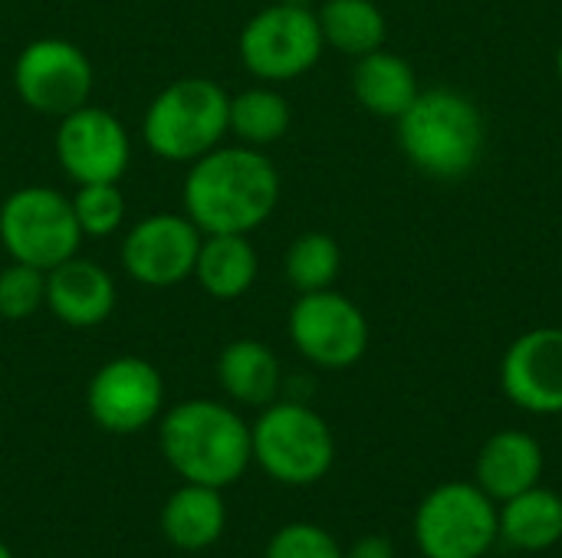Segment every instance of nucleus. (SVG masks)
<instances>
[{
  "mask_svg": "<svg viewBox=\"0 0 562 558\" xmlns=\"http://www.w3.org/2000/svg\"><path fill=\"white\" fill-rule=\"evenodd\" d=\"M497 529L510 549L547 553L562 543V497L547 487H530L507 503H497Z\"/></svg>",
  "mask_w": 562,
  "mask_h": 558,
  "instance_id": "21",
  "label": "nucleus"
},
{
  "mask_svg": "<svg viewBox=\"0 0 562 558\" xmlns=\"http://www.w3.org/2000/svg\"><path fill=\"white\" fill-rule=\"evenodd\" d=\"M89 418L109 434H138L165 408L161 372L138 355H119L95 368L86 388Z\"/></svg>",
  "mask_w": 562,
  "mask_h": 558,
  "instance_id": "11",
  "label": "nucleus"
},
{
  "mask_svg": "<svg viewBox=\"0 0 562 558\" xmlns=\"http://www.w3.org/2000/svg\"><path fill=\"white\" fill-rule=\"evenodd\" d=\"M158 447L184 483L224 490L254 464L250 424L224 401L191 398L161 414Z\"/></svg>",
  "mask_w": 562,
  "mask_h": 558,
  "instance_id": "2",
  "label": "nucleus"
},
{
  "mask_svg": "<svg viewBox=\"0 0 562 558\" xmlns=\"http://www.w3.org/2000/svg\"><path fill=\"white\" fill-rule=\"evenodd\" d=\"M557 76H560V82H562V43H560V49H557Z\"/></svg>",
  "mask_w": 562,
  "mask_h": 558,
  "instance_id": "31",
  "label": "nucleus"
},
{
  "mask_svg": "<svg viewBox=\"0 0 562 558\" xmlns=\"http://www.w3.org/2000/svg\"><path fill=\"white\" fill-rule=\"evenodd\" d=\"M286 332L293 349L316 368L342 372L366 358L369 352V319L366 312L336 289L300 293L286 316Z\"/></svg>",
  "mask_w": 562,
  "mask_h": 558,
  "instance_id": "9",
  "label": "nucleus"
},
{
  "mask_svg": "<svg viewBox=\"0 0 562 558\" xmlns=\"http://www.w3.org/2000/svg\"><path fill=\"white\" fill-rule=\"evenodd\" d=\"M260 257L250 234H204L191 280L217 303H234L257 283Z\"/></svg>",
  "mask_w": 562,
  "mask_h": 558,
  "instance_id": "17",
  "label": "nucleus"
},
{
  "mask_svg": "<svg viewBox=\"0 0 562 558\" xmlns=\"http://www.w3.org/2000/svg\"><path fill=\"white\" fill-rule=\"evenodd\" d=\"M0 558H16L13 553H10V546H7L3 539H0Z\"/></svg>",
  "mask_w": 562,
  "mask_h": 558,
  "instance_id": "30",
  "label": "nucleus"
},
{
  "mask_svg": "<svg viewBox=\"0 0 562 558\" xmlns=\"http://www.w3.org/2000/svg\"><path fill=\"white\" fill-rule=\"evenodd\" d=\"M395 138L412 168L438 181L471 174L487 145V122L477 102L458 89H422L395 118Z\"/></svg>",
  "mask_w": 562,
  "mask_h": 558,
  "instance_id": "3",
  "label": "nucleus"
},
{
  "mask_svg": "<svg viewBox=\"0 0 562 558\" xmlns=\"http://www.w3.org/2000/svg\"><path fill=\"white\" fill-rule=\"evenodd\" d=\"M217 382L231 401L247 408H267L277 401L283 382L280 358L260 339H234L217 358Z\"/></svg>",
  "mask_w": 562,
  "mask_h": 558,
  "instance_id": "20",
  "label": "nucleus"
},
{
  "mask_svg": "<svg viewBox=\"0 0 562 558\" xmlns=\"http://www.w3.org/2000/svg\"><path fill=\"white\" fill-rule=\"evenodd\" d=\"M72 214L82 230V237H112L125 224V194L119 181H95V184H76Z\"/></svg>",
  "mask_w": 562,
  "mask_h": 558,
  "instance_id": "25",
  "label": "nucleus"
},
{
  "mask_svg": "<svg viewBox=\"0 0 562 558\" xmlns=\"http://www.w3.org/2000/svg\"><path fill=\"white\" fill-rule=\"evenodd\" d=\"M184 214L201 234H254L280 204V171L250 145H217L188 164Z\"/></svg>",
  "mask_w": 562,
  "mask_h": 558,
  "instance_id": "1",
  "label": "nucleus"
},
{
  "mask_svg": "<svg viewBox=\"0 0 562 558\" xmlns=\"http://www.w3.org/2000/svg\"><path fill=\"white\" fill-rule=\"evenodd\" d=\"M53 148L72 184L122 181L132 161V141L119 115L89 102L59 118Z\"/></svg>",
  "mask_w": 562,
  "mask_h": 558,
  "instance_id": "13",
  "label": "nucleus"
},
{
  "mask_svg": "<svg viewBox=\"0 0 562 558\" xmlns=\"http://www.w3.org/2000/svg\"><path fill=\"white\" fill-rule=\"evenodd\" d=\"M342 558H398L395 556V546L389 536H379V533H369V536H359Z\"/></svg>",
  "mask_w": 562,
  "mask_h": 558,
  "instance_id": "28",
  "label": "nucleus"
},
{
  "mask_svg": "<svg viewBox=\"0 0 562 558\" xmlns=\"http://www.w3.org/2000/svg\"><path fill=\"white\" fill-rule=\"evenodd\" d=\"M46 309L69 329H95L115 309V280L86 257H69L46 270Z\"/></svg>",
  "mask_w": 562,
  "mask_h": 558,
  "instance_id": "15",
  "label": "nucleus"
},
{
  "mask_svg": "<svg viewBox=\"0 0 562 558\" xmlns=\"http://www.w3.org/2000/svg\"><path fill=\"white\" fill-rule=\"evenodd\" d=\"M323 30L313 7L270 3L257 10L237 39L244 69L260 82H290L323 59Z\"/></svg>",
  "mask_w": 562,
  "mask_h": 558,
  "instance_id": "8",
  "label": "nucleus"
},
{
  "mask_svg": "<svg viewBox=\"0 0 562 558\" xmlns=\"http://www.w3.org/2000/svg\"><path fill=\"white\" fill-rule=\"evenodd\" d=\"M82 230L72 214V201L46 184H26L0 204V247L13 263L53 270L76 257Z\"/></svg>",
  "mask_w": 562,
  "mask_h": 558,
  "instance_id": "7",
  "label": "nucleus"
},
{
  "mask_svg": "<svg viewBox=\"0 0 562 558\" xmlns=\"http://www.w3.org/2000/svg\"><path fill=\"white\" fill-rule=\"evenodd\" d=\"M92 62L89 56L59 36H40L16 53L13 89L26 109L36 115L63 118L89 102L92 92Z\"/></svg>",
  "mask_w": 562,
  "mask_h": 558,
  "instance_id": "10",
  "label": "nucleus"
},
{
  "mask_svg": "<svg viewBox=\"0 0 562 558\" xmlns=\"http://www.w3.org/2000/svg\"><path fill=\"white\" fill-rule=\"evenodd\" d=\"M412 533L425 558H484L501 539L497 503L477 483H441L418 503Z\"/></svg>",
  "mask_w": 562,
  "mask_h": 558,
  "instance_id": "6",
  "label": "nucleus"
},
{
  "mask_svg": "<svg viewBox=\"0 0 562 558\" xmlns=\"http://www.w3.org/2000/svg\"><path fill=\"white\" fill-rule=\"evenodd\" d=\"M231 95L221 82L184 76L168 82L142 115V138L151 155L175 164H191L231 135Z\"/></svg>",
  "mask_w": 562,
  "mask_h": 558,
  "instance_id": "4",
  "label": "nucleus"
},
{
  "mask_svg": "<svg viewBox=\"0 0 562 558\" xmlns=\"http://www.w3.org/2000/svg\"><path fill=\"white\" fill-rule=\"evenodd\" d=\"M254 464L283 487L319 483L336 464V437L303 401H273L250 424Z\"/></svg>",
  "mask_w": 562,
  "mask_h": 558,
  "instance_id": "5",
  "label": "nucleus"
},
{
  "mask_svg": "<svg viewBox=\"0 0 562 558\" xmlns=\"http://www.w3.org/2000/svg\"><path fill=\"white\" fill-rule=\"evenodd\" d=\"M263 558H342V546L316 523H286L270 536Z\"/></svg>",
  "mask_w": 562,
  "mask_h": 558,
  "instance_id": "27",
  "label": "nucleus"
},
{
  "mask_svg": "<svg viewBox=\"0 0 562 558\" xmlns=\"http://www.w3.org/2000/svg\"><path fill=\"white\" fill-rule=\"evenodd\" d=\"M342 273V250L333 234L306 230L283 253V276L296 293L333 289Z\"/></svg>",
  "mask_w": 562,
  "mask_h": 558,
  "instance_id": "24",
  "label": "nucleus"
},
{
  "mask_svg": "<svg viewBox=\"0 0 562 558\" xmlns=\"http://www.w3.org/2000/svg\"><path fill=\"white\" fill-rule=\"evenodd\" d=\"M227 526V506L221 490L184 483L175 490L161 510V533L181 553H204L211 549Z\"/></svg>",
  "mask_w": 562,
  "mask_h": 558,
  "instance_id": "19",
  "label": "nucleus"
},
{
  "mask_svg": "<svg viewBox=\"0 0 562 558\" xmlns=\"http://www.w3.org/2000/svg\"><path fill=\"white\" fill-rule=\"evenodd\" d=\"M46 309V273L26 263H13L0 270V319L20 322Z\"/></svg>",
  "mask_w": 562,
  "mask_h": 558,
  "instance_id": "26",
  "label": "nucleus"
},
{
  "mask_svg": "<svg viewBox=\"0 0 562 558\" xmlns=\"http://www.w3.org/2000/svg\"><path fill=\"white\" fill-rule=\"evenodd\" d=\"M316 20L323 43L352 59L382 49L389 36V20L375 0H323Z\"/></svg>",
  "mask_w": 562,
  "mask_h": 558,
  "instance_id": "22",
  "label": "nucleus"
},
{
  "mask_svg": "<svg viewBox=\"0 0 562 558\" xmlns=\"http://www.w3.org/2000/svg\"><path fill=\"white\" fill-rule=\"evenodd\" d=\"M422 86L408 59L392 49H375L356 59L352 66V95L375 118H398L415 99Z\"/></svg>",
  "mask_w": 562,
  "mask_h": 558,
  "instance_id": "18",
  "label": "nucleus"
},
{
  "mask_svg": "<svg viewBox=\"0 0 562 558\" xmlns=\"http://www.w3.org/2000/svg\"><path fill=\"white\" fill-rule=\"evenodd\" d=\"M280 3H290V7H313V3H319V0H280Z\"/></svg>",
  "mask_w": 562,
  "mask_h": 558,
  "instance_id": "29",
  "label": "nucleus"
},
{
  "mask_svg": "<svg viewBox=\"0 0 562 558\" xmlns=\"http://www.w3.org/2000/svg\"><path fill=\"white\" fill-rule=\"evenodd\" d=\"M543 447L533 434L507 428L484 441L474 460V483L494 500L507 503L510 497L530 490L543 477Z\"/></svg>",
  "mask_w": 562,
  "mask_h": 558,
  "instance_id": "16",
  "label": "nucleus"
},
{
  "mask_svg": "<svg viewBox=\"0 0 562 558\" xmlns=\"http://www.w3.org/2000/svg\"><path fill=\"white\" fill-rule=\"evenodd\" d=\"M290 122H293V109H290L286 95L277 92L273 86H250V89L231 95L227 125L240 145L267 148L290 132Z\"/></svg>",
  "mask_w": 562,
  "mask_h": 558,
  "instance_id": "23",
  "label": "nucleus"
},
{
  "mask_svg": "<svg viewBox=\"0 0 562 558\" xmlns=\"http://www.w3.org/2000/svg\"><path fill=\"white\" fill-rule=\"evenodd\" d=\"M504 398L540 418L562 414V329L540 326L517 335L501 358Z\"/></svg>",
  "mask_w": 562,
  "mask_h": 558,
  "instance_id": "14",
  "label": "nucleus"
},
{
  "mask_svg": "<svg viewBox=\"0 0 562 558\" xmlns=\"http://www.w3.org/2000/svg\"><path fill=\"white\" fill-rule=\"evenodd\" d=\"M201 237L204 234L194 227L188 214H171V210L148 214L135 220L128 234L122 237V247H119L122 270L135 283L151 286V289L178 286L191 280L194 273Z\"/></svg>",
  "mask_w": 562,
  "mask_h": 558,
  "instance_id": "12",
  "label": "nucleus"
}]
</instances>
